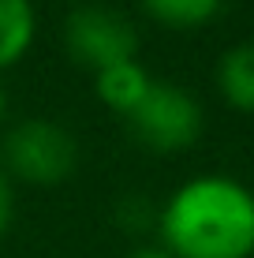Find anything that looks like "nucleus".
Instances as JSON below:
<instances>
[{
    "label": "nucleus",
    "mask_w": 254,
    "mask_h": 258,
    "mask_svg": "<svg viewBox=\"0 0 254 258\" xmlns=\"http://www.w3.org/2000/svg\"><path fill=\"white\" fill-rule=\"evenodd\" d=\"M150 71H146L138 60H124V64H112L94 75V90L105 105H109L112 112H120V116H127L131 109H135L138 101H142V94L150 90Z\"/></svg>",
    "instance_id": "obj_5"
},
{
    "label": "nucleus",
    "mask_w": 254,
    "mask_h": 258,
    "mask_svg": "<svg viewBox=\"0 0 254 258\" xmlns=\"http://www.w3.org/2000/svg\"><path fill=\"white\" fill-rule=\"evenodd\" d=\"M131 258H172V254L164 251V247H142V251H135Z\"/></svg>",
    "instance_id": "obj_11"
},
{
    "label": "nucleus",
    "mask_w": 254,
    "mask_h": 258,
    "mask_svg": "<svg viewBox=\"0 0 254 258\" xmlns=\"http://www.w3.org/2000/svg\"><path fill=\"white\" fill-rule=\"evenodd\" d=\"M8 225H12V183H8L4 168H0V239H4Z\"/></svg>",
    "instance_id": "obj_10"
},
{
    "label": "nucleus",
    "mask_w": 254,
    "mask_h": 258,
    "mask_svg": "<svg viewBox=\"0 0 254 258\" xmlns=\"http://www.w3.org/2000/svg\"><path fill=\"white\" fill-rule=\"evenodd\" d=\"M38 30L30 0H0V68H12L26 56Z\"/></svg>",
    "instance_id": "obj_7"
},
{
    "label": "nucleus",
    "mask_w": 254,
    "mask_h": 258,
    "mask_svg": "<svg viewBox=\"0 0 254 258\" xmlns=\"http://www.w3.org/2000/svg\"><path fill=\"white\" fill-rule=\"evenodd\" d=\"M217 86H221V97L232 109L254 112V41H243L221 56Z\"/></svg>",
    "instance_id": "obj_6"
},
{
    "label": "nucleus",
    "mask_w": 254,
    "mask_h": 258,
    "mask_svg": "<svg viewBox=\"0 0 254 258\" xmlns=\"http://www.w3.org/2000/svg\"><path fill=\"white\" fill-rule=\"evenodd\" d=\"M4 176H19L26 183L52 187L67 180L78 165L75 135L56 120H23L4 135Z\"/></svg>",
    "instance_id": "obj_2"
},
{
    "label": "nucleus",
    "mask_w": 254,
    "mask_h": 258,
    "mask_svg": "<svg viewBox=\"0 0 254 258\" xmlns=\"http://www.w3.org/2000/svg\"><path fill=\"white\" fill-rule=\"evenodd\" d=\"M120 221H124L127 228H146L153 221V213H150V206H146L138 195H127L124 206H120Z\"/></svg>",
    "instance_id": "obj_9"
},
{
    "label": "nucleus",
    "mask_w": 254,
    "mask_h": 258,
    "mask_svg": "<svg viewBox=\"0 0 254 258\" xmlns=\"http://www.w3.org/2000/svg\"><path fill=\"white\" fill-rule=\"evenodd\" d=\"M221 4L224 0H142V8L157 23L176 26V30H191V26L209 23L221 12Z\"/></svg>",
    "instance_id": "obj_8"
},
{
    "label": "nucleus",
    "mask_w": 254,
    "mask_h": 258,
    "mask_svg": "<svg viewBox=\"0 0 254 258\" xmlns=\"http://www.w3.org/2000/svg\"><path fill=\"white\" fill-rule=\"evenodd\" d=\"M157 225L172 258H250L254 195L228 176H198L172 191Z\"/></svg>",
    "instance_id": "obj_1"
},
{
    "label": "nucleus",
    "mask_w": 254,
    "mask_h": 258,
    "mask_svg": "<svg viewBox=\"0 0 254 258\" xmlns=\"http://www.w3.org/2000/svg\"><path fill=\"white\" fill-rule=\"evenodd\" d=\"M124 120H127L131 135L146 150H157V154L187 150L202 135V105H198V97L172 83H150L142 101Z\"/></svg>",
    "instance_id": "obj_3"
},
{
    "label": "nucleus",
    "mask_w": 254,
    "mask_h": 258,
    "mask_svg": "<svg viewBox=\"0 0 254 258\" xmlns=\"http://www.w3.org/2000/svg\"><path fill=\"white\" fill-rule=\"evenodd\" d=\"M4 116H8V94H4V86H0V123H4Z\"/></svg>",
    "instance_id": "obj_12"
},
{
    "label": "nucleus",
    "mask_w": 254,
    "mask_h": 258,
    "mask_svg": "<svg viewBox=\"0 0 254 258\" xmlns=\"http://www.w3.org/2000/svg\"><path fill=\"white\" fill-rule=\"evenodd\" d=\"M64 45L71 52L75 64L90 68L94 75L112 64L135 60L138 52V34L131 19H124V12L109 4H78L67 15L64 26Z\"/></svg>",
    "instance_id": "obj_4"
}]
</instances>
